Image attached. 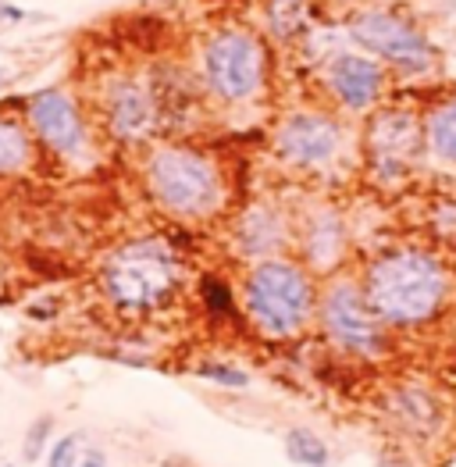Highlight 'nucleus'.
Here are the masks:
<instances>
[{
    "instance_id": "1a4fd4ad",
    "label": "nucleus",
    "mask_w": 456,
    "mask_h": 467,
    "mask_svg": "<svg viewBox=\"0 0 456 467\" xmlns=\"http://www.w3.org/2000/svg\"><path fill=\"white\" fill-rule=\"evenodd\" d=\"M100 121H104V132L121 147L147 143L161 125L153 89L136 76L108 78V86L100 93Z\"/></svg>"
},
{
    "instance_id": "2eb2a0df",
    "label": "nucleus",
    "mask_w": 456,
    "mask_h": 467,
    "mask_svg": "<svg viewBox=\"0 0 456 467\" xmlns=\"http://www.w3.org/2000/svg\"><path fill=\"white\" fill-rule=\"evenodd\" d=\"M235 239H239V250H243L246 257L267 261V257H275V254L285 246L289 225H285V218H282L278 211H271V207H264V203H257V207H250V211L239 218Z\"/></svg>"
},
{
    "instance_id": "5701e85b",
    "label": "nucleus",
    "mask_w": 456,
    "mask_h": 467,
    "mask_svg": "<svg viewBox=\"0 0 456 467\" xmlns=\"http://www.w3.org/2000/svg\"><path fill=\"white\" fill-rule=\"evenodd\" d=\"M82 435L78 431H68V435H57L47 450V467H78V457H82Z\"/></svg>"
},
{
    "instance_id": "f03ea898",
    "label": "nucleus",
    "mask_w": 456,
    "mask_h": 467,
    "mask_svg": "<svg viewBox=\"0 0 456 467\" xmlns=\"http://www.w3.org/2000/svg\"><path fill=\"white\" fill-rule=\"evenodd\" d=\"M97 285L104 300L125 317L164 311L182 285V257L161 235H140L118 243L100 261Z\"/></svg>"
},
{
    "instance_id": "aec40b11",
    "label": "nucleus",
    "mask_w": 456,
    "mask_h": 467,
    "mask_svg": "<svg viewBox=\"0 0 456 467\" xmlns=\"http://www.w3.org/2000/svg\"><path fill=\"white\" fill-rule=\"evenodd\" d=\"M54 442V414H39L22 439V464H39Z\"/></svg>"
},
{
    "instance_id": "f3484780",
    "label": "nucleus",
    "mask_w": 456,
    "mask_h": 467,
    "mask_svg": "<svg viewBox=\"0 0 456 467\" xmlns=\"http://www.w3.org/2000/svg\"><path fill=\"white\" fill-rule=\"evenodd\" d=\"M264 22L271 36L289 43L314 26V4L310 0H264Z\"/></svg>"
},
{
    "instance_id": "f257e3e1",
    "label": "nucleus",
    "mask_w": 456,
    "mask_h": 467,
    "mask_svg": "<svg viewBox=\"0 0 456 467\" xmlns=\"http://www.w3.org/2000/svg\"><path fill=\"white\" fill-rule=\"evenodd\" d=\"M360 289L385 328H424L446 311L453 282L435 254L396 246L364 268Z\"/></svg>"
},
{
    "instance_id": "20e7f679",
    "label": "nucleus",
    "mask_w": 456,
    "mask_h": 467,
    "mask_svg": "<svg viewBox=\"0 0 456 467\" xmlns=\"http://www.w3.org/2000/svg\"><path fill=\"white\" fill-rule=\"evenodd\" d=\"M243 307L267 339H293L317 311V289L300 261L267 257L246 272Z\"/></svg>"
},
{
    "instance_id": "0eeeda50",
    "label": "nucleus",
    "mask_w": 456,
    "mask_h": 467,
    "mask_svg": "<svg viewBox=\"0 0 456 467\" xmlns=\"http://www.w3.org/2000/svg\"><path fill=\"white\" fill-rule=\"evenodd\" d=\"M317 317L325 336L332 339V347L353 357H381L389 347L385 325L381 317L371 311L364 289L357 278H332L325 285V293L317 296Z\"/></svg>"
},
{
    "instance_id": "7ed1b4c3",
    "label": "nucleus",
    "mask_w": 456,
    "mask_h": 467,
    "mask_svg": "<svg viewBox=\"0 0 456 467\" xmlns=\"http://www.w3.org/2000/svg\"><path fill=\"white\" fill-rule=\"evenodd\" d=\"M150 200L171 218H211L225 203V179L214 157L190 143H157L143 161Z\"/></svg>"
},
{
    "instance_id": "dca6fc26",
    "label": "nucleus",
    "mask_w": 456,
    "mask_h": 467,
    "mask_svg": "<svg viewBox=\"0 0 456 467\" xmlns=\"http://www.w3.org/2000/svg\"><path fill=\"white\" fill-rule=\"evenodd\" d=\"M342 243H346V235H342V222L332 214V211H325V214H317L314 222H310V229H306V265L314 268V272H332L336 268V261L342 257Z\"/></svg>"
},
{
    "instance_id": "9b49d317",
    "label": "nucleus",
    "mask_w": 456,
    "mask_h": 467,
    "mask_svg": "<svg viewBox=\"0 0 456 467\" xmlns=\"http://www.w3.org/2000/svg\"><path fill=\"white\" fill-rule=\"evenodd\" d=\"M424 147V121L407 108H385L368 121V157L378 175H403Z\"/></svg>"
},
{
    "instance_id": "39448f33",
    "label": "nucleus",
    "mask_w": 456,
    "mask_h": 467,
    "mask_svg": "<svg viewBox=\"0 0 456 467\" xmlns=\"http://www.w3.org/2000/svg\"><path fill=\"white\" fill-rule=\"evenodd\" d=\"M267 54L250 29H218L203 43V82L222 104H246L264 89Z\"/></svg>"
},
{
    "instance_id": "f8f14e48",
    "label": "nucleus",
    "mask_w": 456,
    "mask_h": 467,
    "mask_svg": "<svg viewBox=\"0 0 456 467\" xmlns=\"http://www.w3.org/2000/svg\"><path fill=\"white\" fill-rule=\"evenodd\" d=\"M328 86L346 111H371L381 97L385 72L364 54H336L328 65Z\"/></svg>"
},
{
    "instance_id": "6ab92c4d",
    "label": "nucleus",
    "mask_w": 456,
    "mask_h": 467,
    "mask_svg": "<svg viewBox=\"0 0 456 467\" xmlns=\"http://www.w3.org/2000/svg\"><path fill=\"white\" fill-rule=\"evenodd\" d=\"M282 450H285V461L296 467H328L332 453H328V442L306 425H293V429L282 435Z\"/></svg>"
},
{
    "instance_id": "ddd939ff",
    "label": "nucleus",
    "mask_w": 456,
    "mask_h": 467,
    "mask_svg": "<svg viewBox=\"0 0 456 467\" xmlns=\"http://www.w3.org/2000/svg\"><path fill=\"white\" fill-rule=\"evenodd\" d=\"M39 164V143L22 111L0 108V182L22 179Z\"/></svg>"
},
{
    "instance_id": "423d86ee",
    "label": "nucleus",
    "mask_w": 456,
    "mask_h": 467,
    "mask_svg": "<svg viewBox=\"0 0 456 467\" xmlns=\"http://www.w3.org/2000/svg\"><path fill=\"white\" fill-rule=\"evenodd\" d=\"M22 118L36 136L39 154L54 157L68 168H82L93 161V129L68 89L47 86L29 93L22 100Z\"/></svg>"
},
{
    "instance_id": "4468645a",
    "label": "nucleus",
    "mask_w": 456,
    "mask_h": 467,
    "mask_svg": "<svg viewBox=\"0 0 456 467\" xmlns=\"http://www.w3.org/2000/svg\"><path fill=\"white\" fill-rule=\"evenodd\" d=\"M389 418L403 435L428 439L442 425V403L435 400V392L420 389V386H399L389 392Z\"/></svg>"
},
{
    "instance_id": "393cba45",
    "label": "nucleus",
    "mask_w": 456,
    "mask_h": 467,
    "mask_svg": "<svg viewBox=\"0 0 456 467\" xmlns=\"http://www.w3.org/2000/svg\"><path fill=\"white\" fill-rule=\"evenodd\" d=\"M26 15H29V11H22V7L0 0V26H18V22H26Z\"/></svg>"
},
{
    "instance_id": "6e6552de",
    "label": "nucleus",
    "mask_w": 456,
    "mask_h": 467,
    "mask_svg": "<svg viewBox=\"0 0 456 467\" xmlns=\"http://www.w3.org/2000/svg\"><path fill=\"white\" fill-rule=\"evenodd\" d=\"M349 36L357 47L378 54L385 61L399 65L403 72H428L431 65V43L420 36L410 22H403L399 15L392 11H381V7H368L360 15H353L349 22Z\"/></svg>"
},
{
    "instance_id": "9d476101",
    "label": "nucleus",
    "mask_w": 456,
    "mask_h": 467,
    "mask_svg": "<svg viewBox=\"0 0 456 467\" xmlns=\"http://www.w3.org/2000/svg\"><path fill=\"white\" fill-rule=\"evenodd\" d=\"M346 129L325 111H293L275 129V150L293 168H325L342 154Z\"/></svg>"
},
{
    "instance_id": "b1692460",
    "label": "nucleus",
    "mask_w": 456,
    "mask_h": 467,
    "mask_svg": "<svg viewBox=\"0 0 456 467\" xmlns=\"http://www.w3.org/2000/svg\"><path fill=\"white\" fill-rule=\"evenodd\" d=\"M78 467H108V453L100 446H86L78 457Z\"/></svg>"
},
{
    "instance_id": "bb28decb",
    "label": "nucleus",
    "mask_w": 456,
    "mask_h": 467,
    "mask_svg": "<svg viewBox=\"0 0 456 467\" xmlns=\"http://www.w3.org/2000/svg\"><path fill=\"white\" fill-rule=\"evenodd\" d=\"M0 467H15V464H0Z\"/></svg>"
},
{
    "instance_id": "a211bd4d",
    "label": "nucleus",
    "mask_w": 456,
    "mask_h": 467,
    "mask_svg": "<svg viewBox=\"0 0 456 467\" xmlns=\"http://www.w3.org/2000/svg\"><path fill=\"white\" fill-rule=\"evenodd\" d=\"M424 147L442 164L456 168V97L435 104L424 118Z\"/></svg>"
},
{
    "instance_id": "a878e982",
    "label": "nucleus",
    "mask_w": 456,
    "mask_h": 467,
    "mask_svg": "<svg viewBox=\"0 0 456 467\" xmlns=\"http://www.w3.org/2000/svg\"><path fill=\"white\" fill-rule=\"evenodd\" d=\"M4 82H7V72H4V68H0V89H4Z\"/></svg>"
},
{
    "instance_id": "412c9836",
    "label": "nucleus",
    "mask_w": 456,
    "mask_h": 467,
    "mask_svg": "<svg viewBox=\"0 0 456 467\" xmlns=\"http://www.w3.org/2000/svg\"><path fill=\"white\" fill-rule=\"evenodd\" d=\"M200 304H203V311L214 314V317H228V314L235 311L232 289H228L225 278H218V275H203L200 278Z\"/></svg>"
},
{
    "instance_id": "4be33fe9",
    "label": "nucleus",
    "mask_w": 456,
    "mask_h": 467,
    "mask_svg": "<svg viewBox=\"0 0 456 467\" xmlns=\"http://www.w3.org/2000/svg\"><path fill=\"white\" fill-rule=\"evenodd\" d=\"M196 379H207V382H218L225 389H250V375L235 364H222V360H203L192 368Z\"/></svg>"
}]
</instances>
